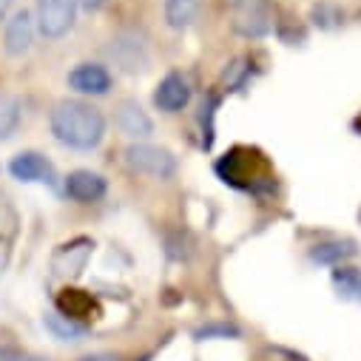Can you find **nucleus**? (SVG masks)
I'll use <instances>...</instances> for the list:
<instances>
[{
	"mask_svg": "<svg viewBox=\"0 0 361 361\" xmlns=\"http://www.w3.org/2000/svg\"><path fill=\"white\" fill-rule=\"evenodd\" d=\"M0 361H43V358L20 347H0Z\"/></svg>",
	"mask_w": 361,
	"mask_h": 361,
	"instance_id": "obj_22",
	"label": "nucleus"
},
{
	"mask_svg": "<svg viewBox=\"0 0 361 361\" xmlns=\"http://www.w3.org/2000/svg\"><path fill=\"white\" fill-rule=\"evenodd\" d=\"M92 242L88 239H74L71 245H63L54 256V270L60 276H80V270L85 267L88 256H92Z\"/></svg>",
	"mask_w": 361,
	"mask_h": 361,
	"instance_id": "obj_12",
	"label": "nucleus"
},
{
	"mask_svg": "<svg viewBox=\"0 0 361 361\" xmlns=\"http://www.w3.org/2000/svg\"><path fill=\"white\" fill-rule=\"evenodd\" d=\"M236 32L245 37H262L274 29V20H270V9L264 0H247L245 6H239V18L233 20Z\"/></svg>",
	"mask_w": 361,
	"mask_h": 361,
	"instance_id": "obj_7",
	"label": "nucleus"
},
{
	"mask_svg": "<svg viewBox=\"0 0 361 361\" xmlns=\"http://www.w3.org/2000/svg\"><path fill=\"white\" fill-rule=\"evenodd\" d=\"M20 126V103L15 97H0V140L15 134Z\"/></svg>",
	"mask_w": 361,
	"mask_h": 361,
	"instance_id": "obj_20",
	"label": "nucleus"
},
{
	"mask_svg": "<svg viewBox=\"0 0 361 361\" xmlns=\"http://www.w3.org/2000/svg\"><path fill=\"white\" fill-rule=\"evenodd\" d=\"M188 100H191V85H188V80L183 77V74H168L159 85H157V92H154V103H157V109L159 111H168V114H173V111H183L185 106H188Z\"/></svg>",
	"mask_w": 361,
	"mask_h": 361,
	"instance_id": "obj_5",
	"label": "nucleus"
},
{
	"mask_svg": "<svg viewBox=\"0 0 361 361\" xmlns=\"http://www.w3.org/2000/svg\"><path fill=\"white\" fill-rule=\"evenodd\" d=\"M310 20H313V26L330 32V29H338L344 23V12L336 4H316L310 9Z\"/></svg>",
	"mask_w": 361,
	"mask_h": 361,
	"instance_id": "obj_19",
	"label": "nucleus"
},
{
	"mask_svg": "<svg viewBox=\"0 0 361 361\" xmlns=\"http://www.w3.org/2000/svg\"><path fill=\"white\" fill-rule=\"evenodd\" d=\"M12 239H15V214L0 202V274H4V267L9 262Z\"/></svg>",
	"mask_w": 361,
	"mask_h": 361,
	"instance_id": "obj_18",
	"label": "nucleus"
},
{
	"mask_svg": "<svg viewBox=\"0 0 361 361\" xmlns=\"http://www.w3.org/2000/svg\"><path fill=\"white\" fill-rule=\"evenodd\" d=\"M66 194L77 202H97L106 194V179L94 171H71L66 176Z\"/></svg>",
	"mask_w": 361,
	"mask_h": 361,
	"instance_id": "obj_10",
	"label": "nucleus"
},
{
	"mask_svg": "<svg viewBox=\"0 0 361 361\" xmlns=\"http://www.w3.org/2000/svg\"><path fill=\"white\" fill-rule=\"evenodd\" d=\"M82 361H120L117 355H109V353H94V355H85Z\"/></svg>",
	"mask_w": 361,
	"mask_h": 361,
	"instance_id": "obj_23",
	"label": "nucleus"
},
{
	"mask_svg": "<svg viewBox=\"0 0 361 361\" xmlns=\"http://www.w3.org/2000/svg\"><path fill=\"white\" fill-rule=\"evenodd\" d=\"M355 253H358V247H355L353 242H347V239H330V242L316 245V247L310 250V259L319 262V264H333V267H338V264H344L347 259H353Z\"/></svg>",
	"mask_w": 361,
	"mask_h": 361,
	"instance_id": "obj_13",
	"label": "nucleus"
},
{
	"mask_svg": "<svg viewBox=\"0 0 361 361\" xmlns=\"http://www.w3.org/2000/svg\"><path fill=\"white\" fill-rule=\"evenodd\" d=\"M51 134L68 148L92 151L106 137V117L88 103L66 100L51 111Z\"/></svg>",
	"mask_w": 361,
	"mask_h": 361,
	"instance_id": "obj_1",
	"label": "nucleus"
},
{
	"mask_svg": "<svg viewBox=\"0 0 361 361\" xmlns=\"http://www.w3.org/2000/svg\"><path fill=\"white\" fill-rule=\"evenodd\" d=\"M77 9H80V0H37L40 32L51 40L68 35L77 20Z\"/></svg>",
	"mask_w": 361,
	"mask_h": 361,
	"instance_id": "obj_2",
	"label": "nucleus"
},
{
	"mask_svg": "<svg viewBox=\"0 0 361 361\" xmlns=\"http://www.w3.org/2000/svg\"><path fill=\"white\" fill-rule=\"evenodd\" d=\"M109 54L114 57V63L123 71H142L145 63H148V49L142 43V37L140 35H131V32L117 35L111 40V46H109Z\"/></svg>",
	"mask_w": 361,
	"mask_h": 361,
	"instance_id": "obj_4",
	"label": "nucleus"
},
{
	"mask_svg": "<svg viewBox=\"0 0 361 361\" xmlns=\"http://www.w3.org/2000/svg\"><path fill=\"white\" fill-rule=\"evenodd\" d=\"M117 128L128 137V140H148L154 134V123L151 117L142 111L140 103L134 100H123L117 106Z\"/></svg>",
	"mask_w": 361,
	"mask_h": 361,
	"instance_id": "obj_8",
	"label": "nucleus"
},
{
	"mask_svg": "<svg viewBox=\"0 0 361 361\" xmlns=\"http://www.w3.org/2000/svg\"><path fill=\"white\" fill-rule=\"evenodd\" d=\"M9 4H12V0H0V18H4V15H6V9H9Z\"/></svg>",
	"mask_w": 361,
	"mask_h": 361,
	"instance_id": "obj_25",
	"label": "nucleus"
},
{
	"mask_svg": "<svg viewBox=\"0 0 361 361\" xmlns=\"http://www.w3.org/2000/svg\"><path fill=\"white\" fill-rule=\"evenodd\" d=\"M333 288H336V293L341 299L361 302V270L358 267L338 264V270H333Z\"/></svg>",
	"mask_w": 361,
	"mask_h": 361,
	"instance_id": "obj_16",
	"label": "nucleus"
},
{
	"mask_svg": "<svg viewBox=\"0 0 361 361\" xmlns=\"http://www.w3.org/2000/svg\"><path fill=\"white\" fill-rule=\"evenodd\" d=\"M214 336H219V338H228V336H239V330L236 327H231V324H208V327H202V330H197V338L202 341V338H214Z\"/></svg>",
	"mask_w": 361,
	"mask_h": 361,
	"instance_id": "obj_21",
	"label": "nucleus"
},
{
	"mask_svg": "<svg viewBox=\"0 0 361 361\" xmlns=\"http://www.w3.org/2000/svg\"><path fill=\"white\" fill-rule=\"evenodd\" d=\"M32 40H35V23H32V15L29 12H18L9 23H6V32H4V49L9 57H20L32 49Z\"/></svg>",
	"mask_w": 361,
	"mask_h": 361,
	"instance_id": "obj_11",
	"label": "nucleus"
},
{
	"mask_svg": "<svg viewBox=\"0 0 361 361\" xmlns=\"http://www.w3.org/2000/svg\"><path fill=\"white\" fill-rule=\"evenodd\" d=\"M106 4H109V0H80V6H85V9H92V12H94V9H103Z\"/></svg>",
	"mask_w": 361,
	"mask_h": 361,
	"instance_id": "obj_24",
	"label": "nucleus"
},
{
	"mask_svg": "<svg viewBox=\"0 0 361 361\" xmlns=\"http://www.w3.org/2000/svg\"><path fill=\"white\" fill-rule=\"evenodd\" d=\"M200 15V0H165V23L176 32L188 29Z\"/></svg>",
	"mask_w": 361,
	"mask_h": 361,
	"instance_id": "obj_15",
	"label": "nucleus"
},
{
	"mask_svg": "<svg viewBox=\"0 0 361 361\" xmlns=\"http://www.w3.org/2000/svg\"><path fill=\"white\" fill-rule=\"evenodd\" d=\"M126 162H128L134 171L148 173V176H157V179H168V176H173V171H176V159L171 157V151L157 148V145H145V142L128 145Z\"/></svg>",
	"mask_w": 361,
	"mask_h": 361,
	"instance_id": "obj_3",
	"label": "nucleus"
},
{
	"mask_svg": "<svg viewBox=\"0 0 361 361\" xmlns=\"http://www.w3.org/2000/svg\"><path fill=\"white\" fill-rule=\"evenodd\" d=\"M43 324H46V327L51 330V336L60 338V341H82L85 333H88L85 324H80V322L63 316L60 310H49V313L43 316Z\"/></svg>",
	"mask_w": 361,
	"mask_h": 361,
	"instance_id": "obj_14",
	"label": "nucleus"
},
{
	"mask_svg": "<svg viewBox=\"0 0 361 361\" xmlns=\"http://www.w3.org/2000/svg\"><path fill=\"white\" fill-rule=\"evenodd\" d=\"M57 305H60V313L63 316H68V319H85L88 313L94 310V302L88 299L82 290H66L60 299H57Z\"/></svg>",
	"mask_w": 361,
	"mask_h": 361,
	"instance_id": "obj_17",
	"label": "nucleus"
},
{
	"mask_svg": "<svg viewBox=\"0 0 361 361\" xmlns=\"http://www.w3.org/2000/svg\"><path fill=\"white\" fill-rule=\"evenodd\" d=\"M68 85L80 94H92V97H100V94H109L111 88V74L97 66V63H80L71 74H68Z\"/></svg>",
	"mask_w": 361,
	"mask_h": 361,
	"instance_id": "obj_6",
	"label": "nucleus"
},
{
	"mask_svg": "<svg viewBox=\"0 0 361 361\" xmlns=\"http://www.w3.org/2000/svg\"><path fill=\"white\" fill-rule=\"evenodd\" d=\"M9 171H12L15 179H20V183H49V185L54 183V171H51L49 159L35 154V151L18 154L9 165Z\"/></svg>",
	"mask_w": 361,
	"mask_h": 361,
	"instance_id": "obj_9",
	"label": "nucleus"
}]
</instances>
